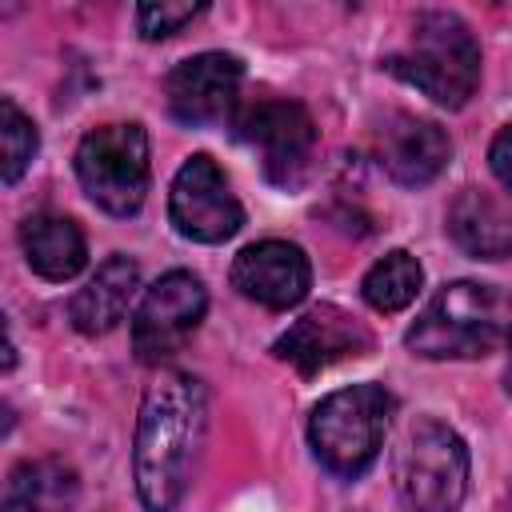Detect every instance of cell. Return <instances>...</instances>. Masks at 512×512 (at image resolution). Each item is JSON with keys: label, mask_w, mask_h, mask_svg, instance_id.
Wrapping results in <instances>:
<instances>
[{"label": "cell", "mask_w": 512, "mask_h": 512, "mask_svg": "<svg viewBox=\"0 0 512 512\" xmlns=\"http://www.w3.org/2000/svg\"><path fill=\"white\" fill-rule=\"evenodd\" d=\"M204 420L208 408L196 376L160 372L148 384L132 440L136 496L148 512H172L184 500L204 440Z\"/></svg>", "instance_id": "obj_1"}, {"label": "cell", "mask_w": 512, "mask_h": 512, "mask_svg": "<svg viewBox=\"0 0 512 512\" xmlns=\"http://www.w3.org/2000/svg\"><path fill=\"white\" fill-rule=\"evenodd\" d=\"M512 332V296L496 284H444L408 328V348L424 360H472Z\"/></svg>", "instance_id": "obj_2"}, {"label": "cell", "mask_w": 512, "mask_h": 512, "mask_svg": "<svg viewBox=\"0 0 512 512\" xmlns=\"http://www.w3.org/2000/svg\"><path fill=\"white\" fill-rule=\"evenodd\" d=\"M388 72L444 108H464L480 84V44L456 12H420Z\"/></svg>", "instance_id": "obj_3"}, {"label": "cell", "mask_w": 512, "mask_h": 512, "mask_svg": "<svg viewBox=\"0 0 512 512\" xmlns=\"http://www.w3.org/2000/svg\"><path fill=\"white\" fill-rule=\"evenodd\" d=\"M392 412H396V400L380 384H352V388L328 392L308 420V440L316 460L332 476L356 480L380 456Z\"/></svg>", "instance_id": "obj_4"}, {"label": "cell", "mask_w": 512, "mask_h": 512, "mask_svg": "<svg viewBox=\"0 0 512 512\" xmlns=\"http://www.w3.org/2000/svg\"><path fill=\"white\" fill-rule=\"evenodd\" d=\"M400 500L412 512H456L468 492V448L440 420H416L392 464Z\"/></svg>", "instance_id": "obj_5"}, {"label": "cell", "mask_w": 512, "mask_h": 512, "mask_svg": "<svg viewBox=\"0 0 512 512\" xmlns=\"http://www.w3.org/2000/svg\"><path fill=\"white\" fill-rule=\"evenodd\" d=\"M80 188L112 216H132L148 192V132L140 124H104L76 144Z\"/></svg>", "instance_id": "obj_6"}, {"label": "cell", "mask_w": 512, "mask_h": 512, "mask_svg": "<svg viewBox=\"0 0 512 512\" xmlns=\"http://www.w3.org/2000/svg\"><path fill=\"white\" fill-rule=\"evenodd\" d=\"M236 140L248 144L264 176L280 188H300L312 172L316 152V124L304 104L296 100H256L236 116Z\"/></svg>", "instance_id": "obj_7"}, {"label": "cell", "mask_w": 512, "mask_h": 512, "mask_svg": "<svg viewBox=\"0 0 512 512\" xmlns=\"http://www.w3.org/2000/svg\"><path fill=\"white\" fill-rule=\"evenodd\" d=\"M208 308V292L200 284V276L176 268L164 272L136 304L132 312V352L140 364H160L168 356H176L192 332L200 328Z\"/></svg>", "instance_id": "obj_8"}, {"label": "cell", "mask_w": 512, "mask_h": 512, "mask_svg": "<svg viewBox=\"0 0 512 512\" xmlns=\"http://www.w3.org/2000/svg\"><path fill=\"white\" fill-rule=\"evenodd\" d=\"M168 216H172L176 232L196 244H220V240L236 236L244 224L240 200L232 196L220 164L204 152L188 156L180 164L172 192H168Z\"/></svg>", "instance_id": "obj_9"}, {"label": "cell", "mask_w": 512, "mask_h": 512, "mask_svg": "<svg viewBox=\"0 0 512 512\" xmlns=\"http://www.w3.org/2000/svg\"><path fill=\"white\" fill-rule=\"evenodd\" d=\"M244 84V64L228 52H200L176 64L164 80L168 112L188 128H208L232 116Z\"/></svg>", "instance_id": "obj_10"}, {"label": "cell", "mask_w": 512, "mask_h": 512, "mask_svg": "<svg viewBox=\"0 0 512 512\" xmlns=\"http://www.w3.org/2000/svg\"><path fill=\"white\" fill-rule=\"evenodd\" d=\"M372 348V332L344 308L336 304H316L308 308L300 320L288 324V332H280V340L272 344V352L292 364L296 372L312 376L336 360L348 356H364Z\"/></svg>", "instance_id": "obj_11"}, {"label": "cell", "mask_w": 512, "mask_h": 512, "mask_svg": "<svg viewBox=\"0 0 512 512\" xmlns=\"http://www.w3.org/2000/svg\"><path fill=\"white\" fill-rule=\"evenodd\" d=\"M232 288L276 312L296 308L312 288V264L288 240H260L232 260Z\"/></svg>", "instance_id": "obj_12"}, {"label": "cell", "mask_w": 512, "mask_h": 512, "mask_svg": "<svg viewBox=\"0 0 512 512\" xmlns=\"http://www.w3.org/2000/svg\"><path fill=\"white\" fill-rule=\"evenodd\" d=\"M448 156H452V140L436 120L400 112L380 128V164L404 188L432 184L448 168Z\"/></svg>", "instance_id": "obj_13"}, {"label": "cell", "mask_w": 512, "mask_h": 512, "mask_svg": "<svg viewBox=\"0 0 512 512\" xmlns=\"http://www.w3.org/2000/svg\"><path fill=\"white\" fill-rule=\"evenodd\" d=\"M136 284H140V268L136 260L128 256H108L92 280L72 296L68 304V316L76 324V332L84 336H104L108 328H116L128 312V300L136 296Z\"/></svg>", "instance_id": "obj_14"}, {"label": "cell", "mask_w": 512, "mask_h": 512, "mask_svg": "<svg viewBox=\"0 0 512 512\" xmlns=\"http://www.w3.org/2000/svg\"><path fill=\"white\" fill-rule=\"evenodd\" d=\"M20 248H24V260L36 276L44 280H72L84 264H88V244H84V232L72 216H60V212H36L20 224Z\"/></svg>", "instance_id": "obj_15"}, {"label": "cell", "mask_w": 512, "mask_h": 512, "mask_svg": "<svg viewBox=\"0 0 512 512\" xmlns=\"http://www.w3.org/2000/svg\"><path fill=\"white\" fill-rule=\"evenodd\" d=\"M448 236L476 260H504L512 256V212L496 196L464 188L448 208Z\"/></svg>", "instance_id": "obj_16"}, {"label": "cell", "mask_w": 512, "mask_h": 512, "mask_svg": "<svg viewBox=\"0 0 512 512\" xmlns=\"http://www.w3.org/2000/svg\"><path fill=\"white\" fill-rule=\"evenodd\" d=\"M80 496V476L72 464L44 456L12 468L4 484V512H72Z\"/></svg>", "instance_id": "obj_17"}, {"label": "cell", "mask_w": 512, "mask_h": 512, "mask_svg": "<svg viewBox=\"0 0 512 512\" xmlns=\"http://www.w3.org/2000/svg\"><path fill=\"white\" fill-rule=\"evenodd\" d=\"M420 280H424L420 260H416L412 252L396 248V252L380 256V260L364 272L360 292H364L368 308H376V312H400V308H408V304L416 300Z\"/></svg>", "instance_id": "obj_18"}, {"label": "cell", "mask_w": 512, "mask_h": 512, "mask_svg": "<svg viewBox=\"0 0 512 512\" xmlns=\"http://www.w3.org/2000/svg\"><path fill=\"white\" fill-rule=\"evenodd\" d=\"M36 148H40L36 124L16 108V100L4 96V100H0V152H4V160H0V180H4V184H16V180L24 176V168L32 164Z\"/></svg>", "instance_id": "obj_19"}, {"label": "cell", "mask_w": 512, "mask_h": 512, "mask_svg": "<svg viewBox=\"0 0 512 512\" xmlns=\"http://www.w3.org/2000/svg\"><path fill=\"white\" fill-rule=\"evenodd\" d=\"M200 12H204V4H168V0L140 4L136 8V28H140L144 40H164V36L180 32L188 20H196Z\"/></svg>", "instance_id": "obj_20"}, {"label": "cell", "mask_w": 512, "mask_h": 512, "mask_svg": "<svg viewBox=\"0 0 512 512\" xmlns=\"http://www.w3.org/2000/svg\"><path fill=\"white\" fill-rule=\"evenodd\" d=\"M488 164H492L496 180L512 192V124L496 132V140H492V148H488Z\"/></svg>", "instance_id": "obj_21"}, {"label": "cell", "mask_w": 512, "mask_h": 512, "mask_svg": "<svg viewBox=\"0 0 512 512\" xmlns=\"http://www.w3.org/2000/svg\"><path fill=\"white\" fill-rule=\"evenodd\" d=\"M504 388L512 396V332H508V368H504Z\"/></svg>", "instance_id": "obj_22"}]
</instances>
